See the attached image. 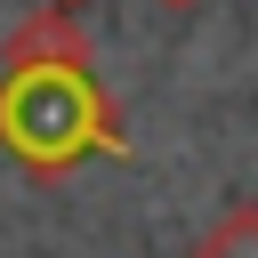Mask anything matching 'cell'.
Masks as SVG:
<instances>
[{
  "label": "cell",
  "mask_w": 258,
  "mask_h": 258,
  "mask_svg": "<svg viewBox=\"0 0 258 258\" xmlns=\"http://www.w3.org/2000/svg\"><path fill=\"white\" fill-rule=\"evenodd\" d=\"M0 153L32 177H64L81 161H121L129 137L97 89V64L89 56L0 64Z\"/></svg>",
  "instance_id": "6da1fadb"
},
{
  "label": "cell",
  "mask_w": 258,
  "mask_h": 258,
  "mask_svg": "<svg viewBox=\"0 0 258 258\" xmlns=\"http://www.w3.org/2000/svg\"><path fill=\"white\" fill-rule=\"evenodd\" d=\"M185 258H258V202H234V210H226Z\"/></svg>",
  "instance_id": "7a4b0ae2"
},
{
  "label": "cell",
  "mask_w": 258,
  "mask_h": 258,
  "mask_svg": "<svg viewBox=\"0 0 258 258\" xmlns=\"http://www.w3.org/2000/svg\"><path fill=\"white\" fill-rule=\"evenodd\" d=\"M48 8H81V0H48Z\"/></svg>",
  "instance_id": "3957f363"
},
{
  "label": "cell",
  "mask_w": 258,
  "mask_h": 258,
  "mask_svg": "<svg viewBox=\"0 0 258 258\" xmlns=\"http://www.w3.org/2000/svg\"><path fill=\"white\" fill-rule=\"evenodd\" d=\"M161 8H194V0H161Z\"/></svg>",
  "instance_id": "277c9868"
}]
</instances>
